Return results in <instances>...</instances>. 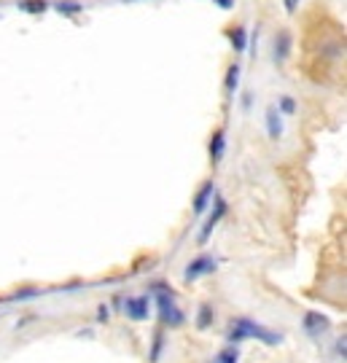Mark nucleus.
Segmentation results:
<instances>
[{
	"mask_svg": "<svg viewBox=\"0 0 347 363\" xmlns=\"http://www.w3.org/2000/svg\"><path fill=\"white\" fill-rule=\"evenodd\" d=\"M156 310H159V320H162L164 326H170V328H178V326L186 323V315H183L180 307L175 304L173 294L159 296V299H156Z\"/></svg>",
	"mask_w": 347,
	"mask_h": 363,
	"instance_id": "2",
	"label": "nucleus"
},
{
	"mask_svg": "<svg viewBox=\"0 0 347 363\" xmlns=\"http://www.w3.org/2000/svg\"><path fill=\"white\" fill-rule=\"evenodd\" d=\"M266 132L272 140H278L282 135V121H280V111L272 105V108H266Z\"/></svg>",
	"mask_w": 347,
	"mask_h": 363,
	"instance_id": "9",
	"label": "nucleus"
},
{
	"mask_svg": "<svg viewBox=\"0 0 347 363\" xmlns=\"http://www.w3.org/2000/svg\"><path fill=\"white\" fill-rule=\"evenodd\" d=\"M337 353H339V355H342V361H345V337L337 342Z\"/></svg>",
	"mask_w": 347,
	"mask_h": 363,
	"instance_id": "19",
	"label": "nucleus"
},
{
	"mask_svg": "<svg viewBox=\"0 0 347 363\" xmlns=\"http://www.w3.org/2000/svg\"><path fill=\"white\" fill-rule=\"evenodd\" d=\"M124 312L135 323L149 320V315H151V299L149 296H127L124 299Z\"/></svg>",
	"mask_w": 347,
	"mask_h": 363,
	"instance_id": "3",
	"label": "nucleus"
},
{
	"mask_svg": "<svg viewBox=\"0 0 347 363\" xmlns=\"http://www.w3.org/2000/svg\"><path fill=\"white\" fill-rule=\"evenodd\" d=\"M210 363H239V347L237 344H226Z\"/></svg>",
	"mask_w": 347,
	"mask_h": 363,
	"instance_id": "11",
	"label": "nucleus"
},
{
	"mask_svg": "<svg viewBox=\"0 0 347 363\" xmlns=\"http://www.w3.org/2000/svg\"><path fill=\"white\" fill-rule=\"evenodd\" d=\"M296 6H299V0H285V8H288V11H291V14H294V11H296Z\"/></svg>",
	"mask_w": 347,
	"mask_h": 363,
	"instance_id": "20",
	"label": "nucleus"
},
{
	"mask_svg": "<svg viewBox=\"0 0 347 363\" xmlns=\"http://www.w3.org/2000/svg\"><path fill=\"white\" fill-rule=\"evenodd\" d=\"M288 54H291V33L280 30L278 38H275V62H285Z\"/></svg>",
	"mask_w": 347,
	"mask_h": 363,
	"instance_id": "7",
	"label": "nucleus"
},
{
	"mask_svg": "<svg viewBox=\"0 0 347 363\" xmlns=\"http://www.w3.org/2000/svg\"><path fill=\"white\" fill-rule=\"evenodd\" d=\"M124 3H127V0H124Z\"/></svg>",
	"mask_w": 347,
	"mask_h": 363,
	"instance_id": "22",
	"label": "nucleus"
},
{
	"mask_svg": "<svg viewBox=\"0 0 347 363\" xmlns=\"http://www.w3.org/2000/svg\"><path fill=\"white\" fill-rule=\"evenodd\" d=\"M304 331L310 334V337H321L328 331V318L321 315V312H307L304 315Z\"/></svg>",
	"mask_w": 347,
	"mask_h": 363,
	"instance_id": "5",
	"label": "nucleus"
},
{
	"mask_svg": "<svg viewBox=\"0 0 347 363\" xmlns=\"http://www.w3.org/2000/svg\"><path fill=\"white\" fill-rule=\"evenodd\" d=\"M210 323H213V307H210V304H202V307H199V315H196V326L205 331V328H210Z\"/></svg>",
	"mask_w": 347,
	"mask_h": 363,
	"instance_id": "12",
	"label": "nucleus"
},
{
	"mask_svg": "<svg viewBox=\"0 0 347 363\" xmlns=\"http://www.w3.org/2000/svg\"><path fill=\"white\" fill-rule=\"evenodd\" d=\"M216 197V186L213 183H205L199 191H196V197H194V213L199 215V213H205V207L210 204V200Z\"/></svg>",
	"mask_w": 347,
	"mask_h": 363,
	"instance_id": "8",
	"label": "nucleus"
},
{
	"mask_svg": "<svg viewBox=\"0 0 347 363\" xmlns=\"http://www.w3.org/2000/svg\"><path fill=\"white\" fill-rule=\"evenodd\" d=\"M245 339H259L261 344H266V347H278L282 342L280 334H275V331H269L266 326H261L256 320L251 318H235L232 320V326H229V344H239V342Z\"/></svg>",
	"mask_w": 347,
	"mask_h": 363,
	"instance_id": "1",
	"label": "nucleus"
},
{
	"mask_svg": "<svg viewBox=\"0 0 347 363\" xmlns=\"http://www.w3.org/2000/svg\"><path fill=\"white\" fill-rule=\"evenodd\" d=\"M216 3H221L223 8H232V0H216Z\"/></svg>",
	"mask_w": 347,
	"mask_h": 363,
	"instance_id": "21",
	"label": "nucleus"
},
{
	"mask_svg": "<svg viewBox=\"0 0 347 363\" xmlns=\"http://www.w3.org/2000/svg\"><path fill=\"white\" fill-rule=\"evenodd\" d=\"M22 8H24V11H33V14H38V11H44V8H46V3H44V0H24Z\"/></svg>",
	"mask_w": 347,
	"mask_h": 363,
	"instance_id": "16",
	"label": "nucleus"
},
{
	"mask_svg": "<svg viewBox=\"0 0 347 363\" xmlns=\"http://www.w3.org/2000/svg\"><path fill=\"white\" fill-rule=\"evenodd\" d=\"M218 261L213 258V256H196L194 261L186 267V272H183V280L186 283H194V280H199V277H205V274L216 272Z\"/></svg>",
	"mask_w": 347,
	"mask_h": 363,
	"instance_id": "4",
	"label": "nucleus"
},
{
	"mask_svg": "<svg viewBox=\"0 0 347 363\" xmlns=\"http://www.w3.org/2000/svg\"><path fill=\"white\" fill-rule=\"evenodd\" d=\"M280 111L282 114H294L296 111V103L291 97H280Z\"/></svg>",
	"mask_w": 347,
	"mask_h": 363,
	"instance_id": "18",
	"label": "nucleus"
},
{
	"mask_svg": "<svg viewBox=\"0 0 347 363\" xmlns=\"http://www.w3.org/2000/svg\"><path fill=\"white\" fill-rule=\"evenodd\" d=\"M162 344H164V337H162V331H156L153 334V347H151V355H149V361L156 363L159 361V353H162Z\"/></svg>",
	"mask_w": 347,
	"mask_h": 363,
	"instance_id": "14",
	"label": "nucleus"
},
{
	"mask_svg": "<svg viewBox=\"0 0 347 363\" xmlns=\"http://www.w3.org/2000/svg\"><path fill=\"white\" fill-rule=\"evenodd\" d=\"M223 148H226V135H223V130H216V132H213V140H210V159L221 161Z\"/></svg>",
	"mask_w": 347,
	"mask_h": 363,
	"instance_id": "10",
	"label": "nucleus"
},
{
	"mask_svg": "<svg viewBox=\"0 0 347 363\" xmlns=\"http://www.w3.org/2000/svg\"><path fill=\"white\" fill-rule=\"evenodd\" d=\"M237 87H239V65H232V68L226 70V91L235 94Z\"/></svg>",
	"mask_w": 347,
	"mask_h": 363,
	"instance_id": "13",
	"label": "nucleus"
},
{
	"mask_svg": "<svg viewBox=\"0 0 347 363\" xmlns=\"http://www.w3.org/2000/svg\"><path fill=\"white\" fill-rule=\"evenodd\" d=\"M57 11H60V14H78V11H81V6H78V3H60V6H57Z\"/></svg>",
	"mask_w": 347,
	"mask_h": 363,
	"instance_id": "17",
	"label": "nucleus"
},
{
	"mask_svg": "<svg viewBox=\"0 0 347 363\" xmlns=\"http://www.w3.org/2000/svg\"><path fill=\"white\" fill-rule=\"evenodd\" d=\"M226 213V202L221 200V197H216V210L210 213V218H208V224L202 227V231H199V242H208L210 240V231L218 227V221H221V215Z\"/></svg>",
	"mask_w": 347,
	"mask_h": 363,
	"instance_id": "6",
	"label": "nucleus"
},
{
	"mask_svg": "<svg viewBox=\"0 0 347 363\" xmlns=\"http://www.w3.org/2000/svg\"><path fill=\"white\" fill-rule=\"evenodd\" d=\"M245 41H248V38H245V27H235V30H232V44H235L237 51H245Z\"/></svg>",
	"mask_w": 347,
	"mask_h": 363,
	"instance_id": "15",
	"label": "nucleus"
}]
</instances>
